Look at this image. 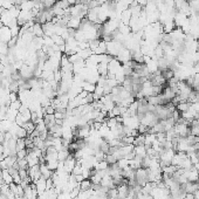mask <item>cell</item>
Masks as SVG:
<instances>
[{"instance_id":"obj_10","label":"cell","mask_w":199,"mask_h":199,"mask_svg":"<svg viewBox=\"0 0 199 199\" xmlns=\"http://www.w3.org/2000/svg\"><path fill=\"white\" fill-rule=\"evenodd\" d=\"M16 163H18L19 170H28V163L26 158H18Z\"/></svg>"},{"instance_id":"obj_9","label":"cell","mask_w":199,"mask_h":199,"mask_svg":"<svg viewBox=\"0 0 199 199\" xmlns=\"http://www.w3.org/2000/svg\"><path fill=\"white\" fill-rule=\"evenodd\" d=\"M22 128H25V130L27 131V134H28V135H31L32 132L35 130V124H34L32 121H28V122H26V123L24 124Z\"/></svg>"},{"instance_id":"obj_6","label":"cell","mask_w":199,"mask_h":199,"mask_svg":"<svg viewBox=\"0 0 199 199\" xmlns=\"http://www.w3.org/2000/svg\"><path fill=\"white\" fill-rule=\"evenodd\" d=\"M80 191H89L93 189V183L90 182V179H83L81 183H79Z\"/></svg>"},{"instance_id":"obj_1","label":"cell","mask_w":199,"mask_h":199,"mask_svg":"<svg viewBox=\"0 0 199 199\" xmlns=\"http://www.w3.org/2000/svg\"><path fill=\"white\" fill-rule=\"evenodd\" d=\"M12 33H11V28L7 26H2L0 28V42L4 43H8L12 39Z\"/></svg>"},{"instance_id":"obj_7","label":"cell","mask_w":199,"mask_h":199,"mask_svg":"<svg viewBox=\"0 0 199 199\" xmlns=\"http://www.w3.org/2000/svg\"><path fill=\"white\" fill-rule=\"evenodd\" d=\"M69 155H70V151H69L68 149H62V150H60L58 153L59 162H64V161L69 157Z\"/></svg>"},{"instance_id":"obj_17","label":"cell","mask_w":199,"mask_h":199,"mask_svg":"<svg viewBox=\"0 0 199 199\" xmlns=\"http://www.w3.org/2000/svg\"><path fill=\"white\" fill-rule=\"evenodd\" d=\"M18 100H19L18 93H10V102H15Z\"/></svg>"},{"instance_id":"obj_21","label":"cell","mask_w":199,"mask_h":199,"mask_svg":"<svg viewBox=\"0 0 199 199\" xmlns=\"http://www.w3.org/2000/svg\"><path fill=\"white\" fill-rule=\"evenodd\" d=\"M56 1H59V0H56Z\"/></svg>"},{"instance_id":"obj_8","label":"cell","mask_w":199,"mask_h":199,"mask_svg":"<svg viewBox=\"0 0 199 199\" xmlns=\"http://www.w3.org/2000/svg\"><path fill=\"white\" fill-rule=\"evenodd\" d=\"M1 173H2V179H4L5 184L10 185V184L13 183V177L11 176L10 172H8L7 170H1Z\"/></svg>"},{"instance_id":"obj_13","label":"cell","mask_w":199,"mask_h":199,"mask_svg":"<svg viewBox=\"0 0 199 199\" xmlns=\"http://www.w3.org/2000/svg\"><path fill=\"white\" fill-rule=\"evenodd\" d=\"M43 6H45V10L47 8H52L53 6L56 4V0H41Z\"/></svg>"},{"instance_id":"obj_16","label":"cell","mask_w":199,"mask_h":199,"mask_svg":"<svg viewBox=\"0 0 199 199\" xmlns=\"http://www.w3.org/2000/svg\"><path fill=\"white\" fill-rule=\"evenodd\" d=\"M27 149H24V150H19V151L16 152V157L18 158H26L27 156Z\"/></svg>"},{"instance_id":"obj_3","label":"cell","mask_w":199,"mask_h":199,"mask_svg":"<svg viewBox=\"0 0 199 199\" xmlns=\"http://www.w3.org/2000/svg\"><path fill=\"white\" fill-rule=\"evenodd\" d=\"M28 31L31 32L34 37H39V38L45 37V34H43V29H42V25L41 24H39V22L34 24V25H33Z\"/></svg>"},{"instance_id":"obj_11","label":"cell","mask_w":199,"mask_h":199,"mask_svg":"<svg viewBox=\"0 0 199 199\" xmlns=\"http://www.w3.org/2000/svg\"><path fill=\"white\" fill-rule=\"evenodd\" d=\"M46 164H47L48 169L51 170V171H56L59 168V161L58 159H54V161H48V162H46Z\"/></svg>"},{"instance_id":"obj_18","label":"cell","mask_w":199,"mask_h":199,"mask_svg":"<svg viewBox=\"0 0 199 199\" xmlns=\"http://www.w3.org/2000/svg\"><path fill=\"white\" fill-rule=\"evenodd\" d=\"M19 176L21 177V180L25 179L28 176V170H19Z\"/></svg>"},{"instance_id":"obj_20","label":"cell","mask_w":199,"mask_h":199,"mask_svg":"<svg viewBox=\"0 0 199 199\" xmlns=\"http://www.w3.org/2000/svg\"><path fill=\"white\" fill-rule=\"evenodd\" d=\"M5 64H4V63H1L0 62V74H2L4 73V70H5Z\"/></svg>"},{"instance_id":"obj_4","label":"cell","mask_w":199,"mask_h":199,"mask_svg":"<svg viewBox=\"0 0 199 199\" xmlns=\"http://www.w3.org/2000/svg\"><path fill=\"white\" fill-rule=\"evenodd\" d=\"M34 184H35V188H37V192L38 194L40 196V194H42L46 190H47V186H46V179L43 178V177H41V178H39L37 180V182H34Z\"/></svg>"},{"instance_id":"obj_15","label":"cell","mask_w":199,"mask_h":199,"mask_svg":"<svg viewBox=\"0 0 199 199\" xmlns=\"http://www.w3.org/2000/svg\"><path fill=\"white\" fill-rule=\"evenodd\" d=\"M190 130H191V135H193V136L196 137H199V124L190 126Z\"/></svg>"},{"instance_id":"obj_14","label":"cell","mask_w":199,"mask_h":199,"mask_svg":"<svg viewBox=\"0 0 199 199\" xmlns=\"http://www.w3.org/2000/svg\"><path fill=\"white\" fill-rule=\"evenodd\" d=\"M21 105H22L21 101L20 100H18V101H15V102H11L8 107H10L11 109H14V110H18V111H19V109L21 108Z\"/></svg>"},{"instance_id":"obj_19","label":"cell","mask_w":199,"mask_h":199,"mask_svg":"<svg viewBox=\"0 0 199 199\" xmlns=\"http://www.w3.org/2000/svg\"><path fill=\"white\" fill-rule=\"evenodd\" d=\"M13 183H15V184H20L21 183V177L19 176V172L13 176Z\"/></svg>"},{"instance_id":"obj_2","label":"cell","mask_w":199,"mask_h":199,"mask_svg":"<svg viewBox=\"0 0 199 199\" xmlns=\"http://www.w3.org/2000/svg\"><path fill=\"white\" fill-rule=\"evenodd\" d=\"M81 21H82L81 18H77V16H69L68 22H67V27L76 31V29H79L80 26H81Z\"/></svg>"},{"instance_id":"obj_5","label":"cell","mask_w":199,"mask_h":199,"mask_svg":"<svg viewBox=\"0 0 199 199\" xmlns=\"http://www.w3.org/2000/svg\"><path fill=\"white\" fill-rule=\"evenodd\" d=\"M40 172H41V177H43L45 179H48L52 177L54 171H51V170L48 169L47 164L43 163V164H40Z\"/></svg>"},{"instance_id":"obj_12","label":"cell","mask_w":199,"mask_h":199,"mask_svg":"<svg viewBox=\"0 0 199 199\" xmlns=\"http://www.w3.org/2000/svg\"><path fill=\"white\" fill-rule=\"evenodd\" d=\"M26 149V143H25V138H18L16 139V152L19 150H24Z\"/></svg>"}]
</instances>
